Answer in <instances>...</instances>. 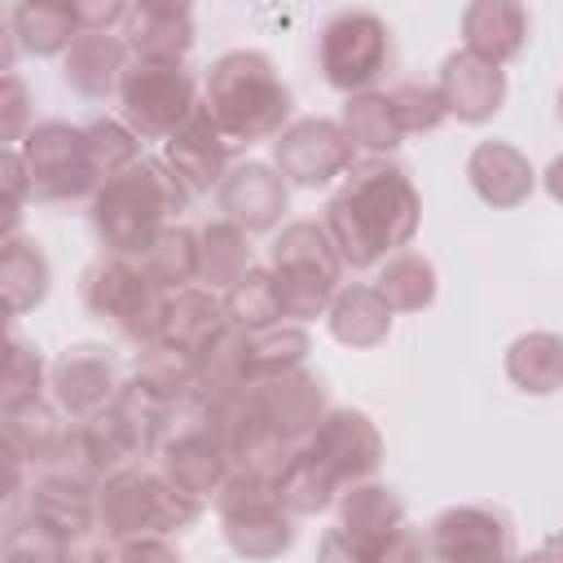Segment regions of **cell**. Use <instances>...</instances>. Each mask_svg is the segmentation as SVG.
<instances>
[{"mask_svg":"<svg viewBox=\"0 0 563 563\" xmlns=\"http://www.w3.org/2000/svg\"><path fill=\"white\" fill-rule=\"evenodd\" d=\"M418 220H422V198L409 172L391 158H365L325 202L321 224L343 268H374L413 242Z\"/></svg>","mask_w":563,"mask_h":563,"instance_id":"6da1fadb","label":"cell"},{"mask_svg":"<svg viewBox=\"0 0 563 563\" xmlns=\"http://www.w3.org/2000/svg\"><path fill=\"white\" fill-rule=\"evenodd\" d=\"M202 110L242 150L255 141H277L290 128V88L260 48L220 53L202 75Z\"/></svg>","mask_w":563,"mask_h":563,"instance_id":"7a4b0ae2","label":"cell"},{"mask_svg":"<svg viewBox=\"0 0 563 563\" xmlns=\"http://www.w3.org/2000/svg\"><path fill=\"white\" fill-rule=\"evenodd\" d=\"M189 194L163 154H145L136 167L110 176L92 194V233L101 238L106 255H145L163 229L176 224Z\"/></svg>","mask_w":563,"mask_h":563,"instance_id":"3957f363","label":"cell"},{"mask_svg":"<svg viewBox=\"0 0 563 563\" xmlns=\"http://www.w3.org/2000/svg\"><path fill=\"white\" fill-rule=\"evenodd\" d=\"M202 510H207V501L180 493L158 466H145V462L101 479V488H97V519H101L106 541L167 537V532L198 523Z\"/></svg>","mask_w":563,"mask_h":563,"instance_id":"277c9868","label":"cell"},{"mask_svg":"<svg viewBox=\"0 0 563 563\" xmlns=\"http://www.w3.org/2000/svg\"><path fill=\"white\" fill-rule=\"evenodd\" d=\"M268 273L277 286L282 321L295 325L325 317L343 290V260L321 220H290L268 246Z\"/></svg>","mask_w":563,"mask_h":563,"instance_id":"5b68a950","label":"cell"},{"mask_svg":"<svg viewBox=\"0 0 563 563\" xmlns=\"http://www.w3.org/2000/svg\"><path fill=\"white\" fill-rule=\"evenodd\" d=\"M84 308L101 321H110L123 339H132L136 347H150L158 339L163 312L172 290H163L154 282V273L145 268V260L136 255H101L88 264L84 282H79Z\"/></svg>","mask_w":563,"mask_h":563,"instance_id":"8992f818","label":"cell"},{"mask_svg":"<svg viewBox=\"0 0 563 563\" xmlns=\"http://www.w3.org/2000/svg\"><path fill=\"white\" fill-rule=\"evenodd\" d=\"M119 106H123V123L141 141H167L202 106V84L185 62L132 57V66L123 70V84H119Z\"/></svg>","mask_w":563,"mask_h":563,"instance_id":"52a82bcc","label":"cell"},{"mask_svg":"<svg viewBox=\"0 0 563 563\" xmlns=\"http://www.w3.org/2000/svg\"><path fill=\"white\" fill-rule=\"evenodd\" d=\"M211 506L220 515V532H224L229 550L242 559L268 563V559L286 554L295 541V515L277 501L273 479L260 471H233Z\"/></svg>","mask_w":563,"mask_h":563,"instance_id":"ba28073f","label":"cell"},{"mask_svg":"<svg viewBox=\"0 0 563 563\" xmlns=\"http://www.w3.org/2000/svg\"><path fill=\"white\" fill-rule=\"evenodd\" d=\"M18 154H22L26 176H31V198H40V202L92 198L106 185L101 172H97V163H92L84 123L44 119V123H35L22 136Z\"/></svg>","mask_w":563,"mask_h":563,"instance_id":"9c48e42d","label":"cell"},{"mask_svg":"<svg viewBox=\"0 0 563 563\" xmlns=\"http://www.w3.org/2000/svg\"><path fill=\"white\" fill-rule=\"evenodd\" d=\"M317 62L330 88L347 97L374 92L391 66V26L369 9H339L321 26Z\"/></svg>","mask_w":563,"mask_h":563,"instance_id":"30bf717a","label":"cell"},{"mask_svg":"<svg viewBox=\"0 0 563 563\" xmlns=\"http://www.w3.org/2000/svg\"><path fill=\"white\" fill-rule=\"evenodd\" d=\"M154 457H158V471H163L180 493H189V497H198V501H216V493H220V488L229 484V475H233V462H229V453H224L216 427L207 422L202 400L189 405V409H180V413L167 422V431H163Z\"/></svg>","mask_w":563,"mask_h":563,"instance_id":"8fae6325","label":"cell"},{"mask_svg":"<svg viewBox=\"0 0 563 563\" xmlns=\"http://www.w3.org/2000/svg\"><path fill=\"white\" fill-rule=\"evenodd\" d=\"M202 409H207V422L216 427L233 471H260V475L273 479V471L286 462L290 444L277 435L260 391L255 387H233V391L207 400Z\"/></svg>","mask_w":563,"mask_h":563,"instance_id":"7c38bea8","label":"cell"},{"mask_svg":"<svg viewBox=\"0 0 563 563\" xmlns=\"http://www.w3.org/2000/svg\"><path fill=\"white\" fill-rule=\"evenodd\" d=\"M273 167L282 172L286 185H330L334 176H347L356 167V145L343 132L339 119H295L277 141H273Z\"/></svg>","mask_w":563,"mask_h":563,"instance_id":"4fadbf2b","label":"cell"},{"mask_svg":"<svg viewBox=\"0 0 563 563\" xmlns=\"http://www.w3.org/2000/svg\"><path fill=\"white\" fill-rule=\"evenodd\" d=\"M97 479L75 471V466H48L35 471L26 484V519H35L40 528H48L53 537H62L66 545H84L92 532H101L97 519Z\"/></svg>","mask_w":563,"mask_h":563,"instance_id":"5bb4252c","label":"cell"},{"mask_svg":"<svg viewBox=\"0 0 563 563\" xmlns=\"http://www.w3.org/2000/svg\"><path fill=\"white\" fill-rule=\"evenodd\" d=\"M427 554L435 563H510L515 523L497 506H449L427 528Z\"/></svg>","mask_w":563,"mask_h":563,"instance_id":"9a60e30c","label":"cell"},{"mask_svg":"<svg viewBox=\"0 0 563 563\" xmlns=\"http://www.w3.org/2000/svg\"><path fill=\"white\" fill-rule=\"evenodd\" d=\"M303 449L339 484V493L374 479V471L383 466V435L361 409H330L321 427L303 440Z\"/></svg>","mask_w":563,"mask_h":563,"instance_id":"2e32d148","label":"cell"},{"mask_svg":"<svg viewBox=\"0 0 563 563\" xmlns=\"http://www.w3.org/2000/svg\"><path fill=\"white\" fill-rule=\"evenodd\" d=\"M145 453H154L145 427L114 400L110 409H101V413H92V418L70 427L66 466H75V471H84V475H92L101 484V479L136 466Z\"/></svg>","mask_w":563,"mask_h":563,"instance_id":"e0dca14e","label":"cell"},{"mask_svg":"<svg viewBox=\"0 0 563 563\" xmlns=\"http://www.w3.org/2000/svg\"><path fill=\"white\" fill-rule=\"evenodd\" d=\"M48 391H53V405L70 422H84V418L110 409L119 400V391H123L114 352L101 347V343H75V347H66L48 365Z\"/></svg>","mask_w":563,"mask_h":563,"instance_id":"ac0fdd59","label":"cell"},{"mask_svg":"<svg viewBox=\"0 0 563 563\" xmlns=\"http://www.w3.org/2000/svg\"><path fill=\"white\" fill-rule=\"evenodd\" d=\"M233 154H238V145L211 123V114L202 106L194 110V119L176 136L163 141V163L176 172V180L185 185L189 198L220 189L224 176L233 172Z\"/></svg>","mask_w":563,"mask_h":563,"instance_id":"d6986e66","label":"cell"},{"mask_svg":"<svg viewBox=\"0 0 563 563\" xmlns=\"http://www.w3.org/2000/svg\"><path fill=\"white\" fill-rule=\"evenodd\" d=\"M216 198H220V220H233L238 229L260 233V229H273L286 216L290 185L268 163H238L224 176V185L216 189Z\"/></svg>","mask_w":563,"mask_h":563,"instance_id":"ffe728a7","label":"cell"},{"mask_svg":"<svg viewBox=\"0 0 563 563\" xmlns=\"http://www.w3.org/2000/svg\"><path fill=\"white\" fill-rule=\"evenodd\" d=\"M141 62H185L194 48V9L185 0H141L119 31Z\"/></svg>","mask_w":563,"mask_h":563,"instance_id":"44dd1931","label":"cell"},{"mask_svg":"<svg viewBox=\"0 0 563 563\" xmlns=\"http://www.w3.org/2000/svg\"><path fill=\"white\" fill-rule=\"evenodd\" d=\"M435 88L444 92V106L449 114H457L462 123H484L501 110L506 101V70L493 66V62H479L471 57L466 48L449 53L440 62V75H435Z\"/></svg>","mask_w":563,"mask_h":563,"instance_id":"7402d4cb","label":"cell"},{"mask_svg":"<svg viewBox=\"0 0 563 563\" xmlns=\"http://www.w3.org/2000/svg\"><path fill=\"white\" fill-rule=\"evenodd\" d=\"M224 330H229L224 295L202 290V286H185V290H176L167 299V312H163V325H158V339L154 343H163V347L198 361Z\"/></svg>","mask_w":563,"mask_h":563,"instance_id":"603a6c76","label":"cell"},{"mask_svg":"<svg viewBox=\"0 0 563 563\" xmlns=\"http://www.w3.org/2000/svg\"><path fill=\"white\" fill-rule=\"evenodd\" d=\"M528 9L515 0H475L462 9V48L479 62L506 66L528 44Z\"/></svg>","mask_w":563,"mask_h":563,"instance_id":"cb8c5ba5","label":"cell"},{"mask_svg":"<svg viewBox=\"0 0 563 563\" xmlns=\"http://www.w3.org/2000/svg\"><path fill=\"white\" fill-rule=\"evenodd\" d=\"M132 66V48L119 31H84L70 53L62 57V79L88 97V101H106L110 92H119L123 70Z\"/></svg>","mask_w":563,"mask_h":563,"instance_id":"d4e9b609","label":"cell"},{"mask_svg":"<svg viewBox=\"0 0 563 563\" xmlns=\"http://www.w3.org/2000/svg\"><path fill=\"white\" fill-rule=\"evenodd\" d=\"M255 391H260V400H264V409H268L277 435H282L290 449H299V444L321 427V418L330 413V405H325V383H321L312 369H295V374H286V378L255 383Z\"/></svg>","mask_w":563,"mask_h":563,"instance_id":"484cf974","label":"cell"},{"mask_svg":"<svg viewBox=\"0 0 563 563\" xmlns=\"http://www.w3.org/2000/svg\"><path fill=\"white\" fill-rule=\"evenodd\" d=\"M70 427L75 422H66V413L57 405L31 400V405L4 413L0 435H4V449H13L31 466V475H35V471H48V466H62L66 462Z\"/></svg>","mask_w":563,"mask_h":563,"instance_id":"4316f807","label":"cell"},{"mask_svg":"<svg viewBox=\"0 0 563 563\" xmlns=\"http://www.w3.org/2000/svg\"><path fill=\"white\" fill-rule=\"evenodd\" d=\"M466 180L488 207H519L537 189V172L528 154L510 141H479L466 158Z\"/></svg>","mask_w":563,"mask_h":563,"instance_id":"83f0119b","label":"cell"},{"mask_svg":"<svg viewBox=\"0 0 563 563\" xmlns=\"http://www.w3.org/2000/svg\"><path fill=\"white\" fill-rule=\"evenodd\" d=\"M9 35L31 57H66L84 31L75 0H22L9 9Z\"/></svg>","mask_w":563,"mask_h":563,"instance_id":"f1b7e54d","label":"cell"},{"mask_svg":"<svg viewBox=\"0 0 563 563\" xmlns=\"http://www.w3.org/2000/svg\"><path fill=\"white\" fill-rule=\"evenodd\" d=\"M308 352H312V339L295 321H277V325L251 330V334H242V383L255 387V383L286 378V374L303 369Z\"/></svg>","mask_w":563,"mask_h":563,"instance_id":"f546056e","label":"cell"},{"mask_svg":"<svg viewBox=\"0 0 563 563\" xmlns=\"http://www.w3.org/2000/svg\"><path fill=\"white\" fill-rule=\"evenodd\" d=\"M391 317H396L391 303L374 286L352 282L334 295V303L325 312V325L343 347H378L391 334Z\"/></svg>","mask_w":563,"mask_h":563,"instance_id":"4dcf8cb0","label":"cell"},{"mask_svg":"<svg viewBox=\"0 0 563 563\" xmlns=\"http://www.w3.org/2000/svg\"><path fill=\"white\" fill-rule=\"evenodd\" d=\"M251 268L255 260H251L246 229H238L233 220H207L198 229V286L202 290L229 295Z\"/></svg>","mask_w":563,"mask_h":563,"instance_id":"1f68e13d","label":"cell"},{"mask_svg":"<svg viewBox=\"0 0 563 563\" xmlns=\"http://www.w3.org/2000/svg\"><path fill=\"white\" fill-rule=\"evenodd\" d=\"M48 255L40 251L35 238H0V295H4V312L22 317L26 308H35L48 295Z\"/></svg>","mask_w":563,"mask_h":563,"instance_id":"d6a6232c","label":"cell"},{"mask_svg":"<svg viewBox=\"0 0 563 563\" xmlns=\"http://www.w3.org/2000/svg\"><path fill=\"white\" fill-rule=\"evenodd\" d=\"M506 378L528 396H550L563 387V334L528 330L506 347Z\"/></svg>","mask_w":563,"mask_h":563,"instance_id":"836d02e7","label":"cell"},{"mask_svg":"<svg viewBox=\"0 0 563 563\" xmlns=\"http://www.w3.org/2000/svg\"><path fill=\"white\" fill-rule=\"evenodd\" d=\"M343 132L352 136L356 150L374 154V158H387L400 141H405V128L396 119V106L387 97V88H374V92H356L343 101Z\"/></svg>","mask_w":563,"mask_h":563,"instance_id":"e575fe53","label":"cell"},{"mask_svg":"<svg viewBox=\"0 0 563 563\" xmlns=\"http://www.w3.org/2000/svg\"><path fill=\"white\" fill-rule=\"evenodd\" d=\"M273 493H277V501L299 519V515H321L325 506H334L343 493H339V484L308 457V449L299 444V449H290L286 453V462L273 471Z\"/></svg>","mask_w":563,"mask_h":563,"instance_id":"d590c367","label":"cell"},{"mask_svg":"<svg viewBox=\"0 0 563 563\" xmlns=\"http://www.w3.org/2000/svg\"><path fill=\"white\" fill-rule=\"evenodd\" d=\"M396 523H405V501L387 484L365 479V484H356L339 497V528L361 545L387 537Z\"/></svg>","mask_w":563,"mask_h":563,"instance_id":"8d00e7d4","label":"cell"},{"mask_svg":"<svg viewBox=\"0 0 563 563\" xmlns=\"http://www.w3.org/2000/svg\"><path fill=\"white\" fill-rule=\"evenodd\" d=\"M374 290L391 303V312H422L435 299V264L418 251H396L378 264Z\"/></svg>","mask_w":563,"mask_h":563,"instance_id":"74e56055","label":"cell"},{"mask_svg":"<svg viewBox=\"0 0 563 563\" xmlns=\"http://www.w3.org/2000/svg\"><path fill=\"white\" fill-rule=\"evenodd\" d=\"M141 260H145V268L154 273V282H158L163 290L176 295V290L194 286V282H198V229H189V224L163 229L158 242H154Z\"/></svg>","mask_w":563,"mask_h":563,"instance_id":"f35d334b","label":"cell"},{"mask_svg":"<svg viewBox=\"0 0 563 563\" xmlns=\"http://www.w3.org/2000/svg\"><path fill=\"white\" fill-rule=\"evenodd\" d=\"M224 312H229V325L242 330V334L282 321V303H277V286H273L268 264H255V268L224 295Z\"/></svg>","mask_w":563,"mask_h":563,"instance_id":"ab89813d","label":"cell"},{"mask_svg":"<svg viewBox=\"0 0 563 563\" xmlns=\"http://www.w3.org/2000/svg\"><path fill=\"white\" fill-rule=\"evenodd\" d=\"M84 132H88V150H92V163H97L101 180H110V176H119V172H128V167H136L145 158V145L123 123V114L119 119L114 114H97V119L84 123Z\"/></svg>","mask_w":563,"mask_h":563,"instance_id":"60d3db41","label":"cell"},{"mask_svg":"<svg viewBox=\"0 0 563 563\" xmlns=\"http://www.w3.org/2000/svg\"><path fill=\"white\" fill-rule=\"evenodd\" d=\"M44 378H48V365H44L40 347L18 339V334H9V343H4V374H0V409L9 413V409H22L31 400H44L40 396Z\"/></svg>","mask_w":563,"mask_h":563,"instance_id":"b9f144b4","label":"cell"},{"mask_svg":"<svg viewBox=\"0 0 563 563\" xmlns=\"http://www.w3.org/2000/svg\"><path fill=\"white\" fill-rule=\"evenodd\" d=\"M391 106H396V119L405 128V136H418V132H435L444 119H449V106H444V92L435 84H422V79H400L387 88Z\"/></svg>","mask_w":563,"mask_h":563,"instance_id":"7bdbcfd3","label":"cell"},{"mask_svg":"<svg viewBox=\"0 0 563 563\" xmlns=\"http://www.w3.org/2000/svg\"><path fill=\"white\" fill-rule=\"evenodd\" d=\"M70 550L62 537L40 528L35 519H9L4 532V563H70Z\"/></svg>","mask_w":563,"mask_h":563,"instance_id":"ee69618b","label":"cell"},{"mask_svg":"<svg viewBox=\"0 0 563 563\" xmlns=\"http://www.w3.org/2000/svg\"><path fill=\"white\" fill-rule=\"evenodd\" d=\"M79 563H180V554L163 537L141 541H84L75 545Z\"/></svg>","mask_w":563,"mask_h":563,"instance_id":"f6af8a7d","label":"cell"},{"mask_svg":"<svg viewBox=\"0 0 563 563\" xmlns=\"http://www.w3.org/2000/svg\"><path fill=\"white\" fill-rule=\"evenodd\" d=\"M356 550H361V563H427V532H418L405 519L378 541H365V545L356 541Z\"/></svg>","mask_w":563,"mask_h":563,"instance_id":"bcb514c9","label":"cell"},{"mask_svg":"<svg viewBox=\"0 0 563 563\" xmlns=\"http://www.w3.org/2000/svg\"><path fill=\"white\" fill-rule=\"evenodd\" d=\"M26 106H31V92H26V84L9 70V75L0 79V136H4L9 145H22V136L35 128Z\"/></svg>","mask_w":563,"mask_h":563,"instance_id":"7dc6e473","label":"cell"},{"mask_svg":"<svg viewBox=\"0 0 563 563\" xmlns=\"http://www.w3.org/2000/svg\"><path fill=\"white\" fill-rule=\"evenodd\" d=\"M0 185H4V238H13L18 220H22V202L31 194V176H26L18 145H4V154H0Z\"/></svg>","mask_w":563,"mask_h":563,"instance_id":"c3c4849f","label":"cell"},{"mask_svg":"<svg viewBox=\"0 0 563 563\" xmlns=\"http://www.w3.org/2000/svg\"><path fill=\"white\" fill-rule=\"evenodd\" d=\"M128 9L132 4H123V0H75L79 31H123Z\"/></svg>","mask_w":563,"mask_h":563,"instance_id":"681fc988","label":"cell"},{"mask_svg":"<svg viewBox=\"0 0 563 563\" xmlns=\"http://www.w3.org/2000/svg\"><path fill=\"white\" fill-rule=\"evenodd\" d=\"M541 180H545V194H550V198L563 207V154H559V158L545 167V176H541Z\"/></svg>","mask_w":563,"mask_h":563,"instance_id":"f907efd6","label":"cell"},{"mask_svg":"<svg viewBox=\"0 0 563 563\" xmlns=\"http://www.w3.org/2000/svg\"><path fill=\"white\" fill-rule=\"evenodd\" d=\"M515 563H563V559H559V550L545 541V545H537L532 554H523V559H515Z\"/></svg>","mask_w":563,"mask_h":563,"instance_id":"816d5d0a","label":"cell"},{"mask_svg":"<svg viewBox=\"0 0 563 563\" xmlns=\"http://www.w3.org/2000/svg\"><path fill=\"white\" fill-rule=\"evenodd\" d=\"M550 545H554V550H559V559H563V528H559V532L550 537Z\"/></svg>","mask_w":563,"mask_h":563,"instance_id":"f5cc1de1","label":"cell"},{"mask_svg":"<svg viewBox=\"0 0 563 563\" xmlns=\"http://www.w3.org/2000/svg\"><path fill=\"white\" fill-rule=\"evenodd\" d=\"M559 119H563V88H559Z\"/></svg>","mask_w":563,"mask_h":563,"instance_id":"db71d44e","label":"cell"},{"mask_svg":"<svg viewBox=\"0 0 563 563\" xmlns=\"http://www.w3.org/2000/svg\"><path fill=\"white\" fill-rule=\"evenodd\" d=\"M510 563H515V559H510Z\"/></svg>","mask_w":563,"mask_h":563,"instance_id":"11a10c76","label":"cell"}]
</instances>
